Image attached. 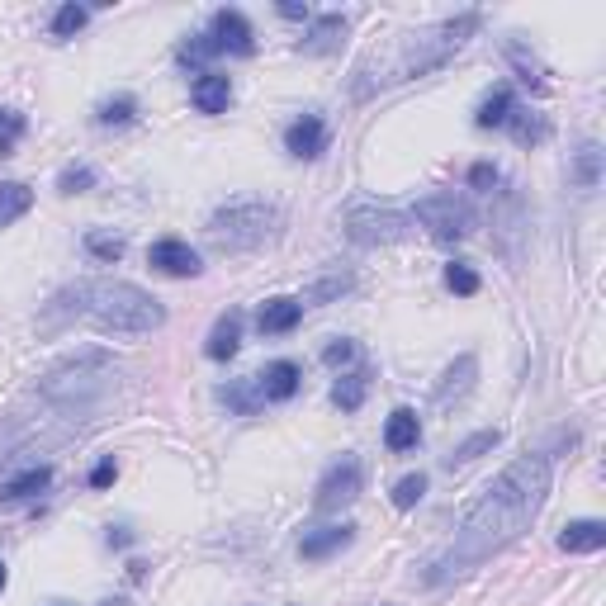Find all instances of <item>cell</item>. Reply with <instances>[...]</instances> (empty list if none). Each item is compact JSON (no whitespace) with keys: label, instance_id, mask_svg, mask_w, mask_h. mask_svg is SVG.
Wrapping results in <instances>:
<instances>
[{"label":"cell","instance_id":"cell-38","mask_svg":"<svg viewBox=\"0 0 606 606\" xmlns=\"http://www.w3.org/2000/svg\"><path fill=\"white\" fill-rule=\"evenodd\" d=\"M322 360L327 365H346V360H356V341H346V337H337L327 351H322Z\"/></svg>","mask_w":606,"mask_h":606},{"label":"cell","instance_id":"cell-40","mask_svg":"<svg viewBox=\"0 0 606 606\" xmlns=\"http://www.w3.org/2000/svg\"><path fill=\"white\" fill-rule=\"evenodd\" d=\"M114 474H119V469H114V455H105V460L90 469V488H109V483H114Z\"/></svg>","mask_w":606,"mask_h":606},{"label":"cell","instance_id":"cell-23","mask_svg":"<svg viewBox=\"0 0 606 606\" xmlns=\"http://www.w3.org/2000/svg\"><path fill=\"white\" fill-rule=\"evenodd\" d=\"M34 209V190L19 180H0V228H10L15 218H24Z\"/></svg>","mask_w":606,"mask_h":606},{"label":"cell","instance_id":"cell-8","mask_svg":"<svg viewBox=\"0 0 606 606\" xmlns=\"http://www.w3.org/2000/svg\"><path fill=\"white\" fill-rule=\"evenodd\" d=\"M209 43H214V53H232V57L256 53V34H251L242 10H218L214 24H209Z\"/></svg>","mask_w":606,"mask_h":606},{"label":"cell","instance_id":"cell-12","mask_svg":"<svg viewBox=\"0 0 606 606\" xmlns=\"http://www.w3.org/2000/svg\"><path fill=\"white\" fill-rule=\"evenodd\" d=\"M341 38H346V15H322V19H313V29L299 38V53H308V57L337 53Z\"/></svg>","mask_w":606,"mask_h":606},{"label":"cell","instance_id":"cell-20","mask_svg":"<svg viewBox=\"0 0 606 606\" xmlns=\"http://www.w3.org/2000/svg\"><path fill=\"white\" fill-rule=\"evenodd\" d=\"M48 483H53V469H48V464H34V469H24V474H15L10 483H0V502L34 498V493H43Z\"/></svg>","mask_w":606,"mask_h":606},{"label":"cell","instance_id":"cell-16","mask_svg":"<svg viewBox=\"0 0 606 606\" xmlns=\"http://www.w3.org/2000/svg\"><path fill=\"white\" fill-rule=\"evenodd\" d=\"M299 318H303V303L299 299H266L261 303V332L266 337H285V332H294L299 327Z\"/></svg>","mask_w":606,"mask_h":606},{"label":"cell","instance_id":"cell-15","mask_svg":"<svg viewBox=\"0 0 606 606\" xmlns=\"http://www.w3.org/2000/svg\"><path fill=\"white\" fill-rule=\"evenodd\" d=\"M190 100H195L199 114H223L232 105V81L218 72H204L195 81V90H190Z\"/></svg>","mask_w":606,"mask_h":606},{"label":"cell","instance_id":"cell-2","mask_svg":"<svg viewBox=\"0 0 606 606\" xmlns=\"http://www.w3.org/2000/svg\"><path fill=\"white\" fill-rule=\"evenodd\" d=\"M53 303H72L76 318H90L100 332H119V337H143L166 322V308L128 280H81Z\"/></svg>","mask_w":606,"mask_h":606},{"label":"cell","instance_id":"cell-34","mask_svg":"<svg viewBox=\"0 0 606 606\" xmlns=\"http://www.w3.org/2000/svg\"><path fill=\"white\" fill-rule=\"evenodd\" d=\"M446 285L469 299V294H479V275H474V266H464V261H450V266H446Z\"/></svg>","mask_w":606,"mask_h":606},{"label":"cell","instance_id":"cell-26","mask_svg":"<svg viewBox=\"0 0 606 606\" xmlns=\"http://www.w3.org/2000/svg\"><path fill=\"white\" fill-rule=\"evenodd\" d=\"M507 57H512V67L521 72V81H526V86L545 90V67H540L535 57H526V48H521V43H507Z\"/></svg>","mask_w":606,"mask_h":606},{"label":"cell","instance_id":"cell-9","mask_svg":"<svg viewBox=\"0 0 606 606\" xmlns=\"http://www.w3.org/2000/svg\"><path fill=\"white\" fill-rule=\"evenodd\" d=\"M147 261H152L161 275H176V280H195L199 270H204L199 251L190 247V242H180V237H161V242H152Z\"/></svg>","mask_w":606,"mask_h":606},{"label":"cell","instance_id":"cell-28","mask_svg":"<svg viewBox=\"0 0 606 606\" xmlns=\"http://www.w3.org/2000/svg\"><path fill=\"white\" fill-rule=\"evenodd\" d=\"M86 19H90V10L86 5H62V10H57L53 15V34L57 38H72V34H81V29H86Z\"/></svg>","mask_w":606,"mask_h":606},{"label":"cell","instance_id":"cell-6","mask_svg":"<svg viewBox=\"0 0 606 606\" xmlns=\"http://www.w3.org/2000/svg\"><path fill=\"white\" fill-rule=\"evenodd\" d=\"M412 218L389 209V204H351L346 209V237L360 247H379V242H398L408 237Z\"/></svg>","mask_w":606,"mask_h":606},{"label":"cell","instance_id":"cell-41","mask_svg":"<svg viewBox=\"0 0 606 606\" xmlns=\"http://www.w3.org/2000/svg\"><path fill=\"white\" fill-rule=\"evenodd\" d=\"M280 15L285 19H313V10H308V5H280Z\"/></svg>","mask_w":606,"mask_h":606},{"label":"cell","instance_id":"cell-35","mask_svg":"<svg viewBox=\"0 0 606 606\" xmlns=\"http://www.w3.org/2000/svg\"><path fill=\"white\" fill-rule=\"evenodd\" d=\"M90 185H95V171H90V166H67V171L57 176V190H62V195H81Z\"/></svg>","mask_w":606,"mask_h":606},{"label":"cell","instance_id":"cell-31","mask_svg":"<svg viewBox=\"0 0 606 606\" xmlns=\"http://www.w3.org/2000/svg\"><path fill=\"white\" fill-rule=\"evenodd\" d=\"M223 403H228V408H237L242 417H247V412H256V408H261V393H256V379H247V384H232V389H223Z\"/></svg>","mask_w":606,"mask_h":606},{"label":"cell","instance_id":"cell-17","mask_svg":"<svg viewBox=\"0 0 606 606\" xmlns=\"http://www.w3.org/2000/svg\"><path fill=\"white\" fill-rule=\"evenodd\" d=\"M237 346H242V313H223L214 322V332L204 341V356L209 360H232L237 356Z\"/></svg>","mask_w":606,"mask_h":606},{"label":"cell","instance_id":"cell-29","mask_svg":"<svg viewBox=\"0 0 606 606\" xmlns=\"http://www.w3.org/2000/svg\"><path fill=\"white\" fill-rule=\"evenodd\" d=\"M427 498V474H408V479H398L393 483V507H417V502Z\"/></svg>","mask_w":606,"mask_h":606},{"label":"cell","instance_id":"cell-4","mask_svg":"<svg viewBox=\"0 0 606 606\" xmlns=\"http://www.w3.org/2000/svg\"><path fill=\"white\" fill-rule=\"evenodd\" d=\"M275 223H280L275 204H266V199H232L228 209H218L209 218V237L223 251H247V247H261Z\"/></svg>","mask_w":606,"mask_h":606},{"label":"cell","instance_id":"cell-7","mask_svg":"<svg viewBox=\"0 0 606 606\" xmlns=\"http://www.w3.org/2000/svg\"><path fill=\"white\" fill-rule=\"evenodd\" d=\"M360 498V460H351V455H341L327 474H322L318 483V512H341L346 502Z\"/></svg>","mask_w":606,"mask_h":606},{"label":"cell","instance_id":"cell-1","mask_svg":"<svg viewBox=\"0 0 606 606\" xmlns=\"http://www.w3.org/2000/svg\"><path fill=\"white\" fill-rule=\"evenodd\" d=\"M545 498H550V455H521V460H512L498 479L488 483V493L464 512L455 545L431 564V583L469 573L488 554H498L512 540H521V531H531V521L540 517Z\"/></svg>","mask_w":606,"mask_h":606},{"label":"cell","instance_id":"cell-10","mask_svg":"<svg viewBox=\"0 0 606 606\" xmlns=\"http://www.w3.org/2000/svg\"><path fill=\"white\" fill-rule=\"evenodd\" d=\"M285 147H289V157L318 161L327 152V124H322L318 114H303V119H294L285 128Z\"/></svg>","mask_w":606,"mask_h":606},{"label":"cell","instance_id":"cell-42","mask_svg":"<svg viewBox=\"0 0 606 606\" xmlns=\"http://www.w3.org/2000/svg\"><path fill=\"white\" fill-rule=\"evenodd\" d=\"M5 578H10V573H5V564H0V592H5Z\"/></svg>","mask_w":606,"mask_h":606},{"label":"cell","instance_id":"cell-43","mask_svg":"<svg viewBox=\"0 0 606 606\" xmlns=\"http://www.w3.org/2000/svg\"><path fill=\"white\" fill-rule=\"evenodd\" d=\"M100 606H128V602H119V597H114V602H100Z\"/></svg>","mask_w":606,"mask_h":606},{"label":"cell","instance_id":"cell-30","mask_svg":"<svg viewBox=\"0 0 606 606\" xmlns=\"http://www.w3.org/2000/svg\"><path fill=\"white\" fill-rule=\"evenodd\" d=\"M133 114H138V100L133 95H114V100H105L100 105V124H133Z\"/></svg>","mask_w":606,"mask_h":606},{"label":"cell","instance_id":"cell-11","mask_svg":"<svg viewBox=\"0 0 606 606\" xmlns=\"http://www.w3.org/2000/svg\"><path fill=\"white\" fill-rule=\"evenodd\" d=\"M256 393H261V403H285L299 393V365L294 360H270L266 370L256 375Z\"/></svg>","mask_w":606,"mask_h":606},{"label":"cell","instance_id":"cell-22","mask_svg":"<svg viewBox=\"0 0 606 606\" xmlns=\"http://www.w3.org/2000/svg\"><path fill=\"white\" fill-rule=\"evenodd\" d=\"M507 128H512V138H517L521 147H540L550 138V119H545V114H531V109H521V105L512 109Z\"/></svg>","mask_w":606,"mask_h":606},{"label":"cell","instance_id":"cell-5","mask_svg":"<svg viewBox=\"0 0 606 606\" xmlns=\"http://www.w3.org/2000/svg\"><path fill=\"white\" fill-rule=\"evenodd\" d=\"M408 218L412 223H422L436 242H460V237H469V232L479 228L474 204H469L464 195H455V190H446V195H427Z\"/></svg>","mask_w":606,"mask_h":606},{"label":"cell","instance_id":"cell-3","mask_svg":"<svg viewBox=\"0 0 606 606\" xmlns=\"http://www.w3.org/2000/svg\"><path fill=\"white\" fill-rule=\"evenodd\" d=\"M483 15L479 10H464L455 19H441V24H431L422 34L408 38V53H403V72L408 76H422V72H436V67H446L450 57L460 53L469 38L479 34Z\"/></svg>","mask_w":606,"mask_h":606},{"label":"cell","instance_id":"cell-39","mask_svg":"<svg viewBox=\"0 0 606 606\" xmlns=\"http://www.w3.org/2000/svg\"><path fill=\"white\" fill-rule=\"evenodd\" d=\"M341 289H351V275H332V280H322L313 294H308V303H322V299H332V294H341Z\"/></svg>","mask_w":606,"mask_h":606},{"label":"cell","instance_id":"cell-13","mask_svg":"<svg viewBox=\"0 0 606 606\" xmlns=\"http://www.w3.org/2000/svg\"><path fill=\"white\" fill-rule=\"evenodd\" d=\"M606 545V521H569L559 531V550L564 554H597Z\"/></svg>","mask_w":606,"mask_h":606},{"label":"cell","instance_id":"cell-32","mask_svg":"<svg viewBox=\"0 0 606 606\" xmlns=\"http://www.w3.org/2000/svg\"><path fill=\"white\" fill-rule=\"evenodd\" d=\"M86 251L95 256V261H109V266H114V261L124 256V237H109V232H90V237H86Z\"/></svg>","mask_w":606,"mask_h":606},{"label":"cell","instance_id":"cell-19","mask_svg":"<svg viewBox=\"0 0 606 606\" xmlns=\"http://www.w3.org/2000/svg\"><path fill=\"white\" fill-rule=\"evenodd\" d=\"M417 441H422V422H417V412L398 408L389 417V427H384V446H389L393 455H408V450H417Z\"/></svg>","mask_w":606,"mask_h":606},{"label":"cell","instance_id":"cell-36","mask_svg":"<svg viewBox=\"0 0 606 606\" xmlns=\"http://www.w3.org/2000/svg\"><path fill=\"white\" fill-rule=\"evenodd\" d=\"M209 57H218L214 43H209V34H199V38H190V43L180 48L176 62H180V67H199V62H209Z\"/></svg>","mask_w":606,"mask_h":606},{"label":"cell","instance_id":"cell-24","mask_svg":"<svg viewBox=\"0 0 606 606\" xmlns=\"http://www.w3.org/2000/svg\"><path fill=\"white\" fill-rule=\"evenodd\" d=\"M512 109H517V95L507 86H498L488 100L479 105V114H474V124L479 128H507V119H512Z\"/></svg>","mask_w":606,"mask_h":606},{"label":"cell","instance_id":"cell-14","mask_svg":"<svg viewBox=\"0 0 606 606\" xmlns=\"http://www.w3.org/2000/svg\"><path fill=\"white\" fill-rule=\"evenodd\" d=\"M474 375H479V360L474 356H460L455 365L446 370V379L436 384V408H450V403H460L464 393L474 389Z\"/></svg>","mask_w":606,"mask_h":606},{"label":"cell","instance_id":"cell-27","mask_svg":"<svg viewBox=\"0 0 606 606\" xmlns=\"http://www.w3.org/2000/svg\"><path fill=\"white\" fill-rule=\"evenodd\" d=\"M597 171H602V152H597V143H583L578 166H573V180H578L583 190H597Z\"/></svg>","mask_w":606,"mask_h":606},{"label":"cell","instance_id":"cell-18","mask_svg":"<svg viewBox=\"0 0 606 606\" xmlns=\"http://www.w3.org/2000/svg\"><path fill=\"white\" fill-rule=\"evenodd\" d=\"M351 535H356V526H322V531H308L299 540V554L303 559H327V554H337L351 545Z\"/></svg>","mask_w":606,"mask_h":606},{"label":"cell","instance_id":"cell-37","mask_svg":"<svg viewBox=\"0 0 606 606\" xmlns=\"http://www.w3.org/2000/svg\"><path fill=\"white\" fill-rule=\"evenodd\" d=\"M498 166H493V161H474V166H469V190H493V185H498Z\"/></svg>","mask_w":606,"mask_h":606},{"label":"cell","instance_id":"cell-25","mask_svg":"<svg viewBox=\"0 0 606 606\" xmlns=\"http://www.w3.org/2000/svg\"><path fill=\"white\" fill-rule=\"evenodd\" d=\"M365 393H370V370H351V375L337 379V389H332V403L341 412H356L365 403Z\"/></svg>","mask_w":606,"mask_h":606},{"label":"cell","instance_id":"cell-33","mask_svg":"<svg viewBox=\"0 0 606 606\" xmlns=\"http://www.w3.org/2000/svg\"><path fill=\"white\" fill-rule=\"evenodd\" d=\"M19 138H24V114H15V109H0V157H10Z\"/></svg>","mask_w":606,"mask_h":606},{"label":"cell","instance_id":"cell-21","mask_svg":"<svg viewBox=\"0 0 606 606\" xmlns=\"http://www.w3.org/2000/svg\"><path fill=\"white\" fill-rule=\"evenodd\" d=\"M498 441H502V431H498V427H488V431H474V436H464L460 446H455V450L446 455V469H464V464H474L479 455H488V450L498 446Z\"/></svg>","mask_w":606,"mask_h":606}]
</instances>
